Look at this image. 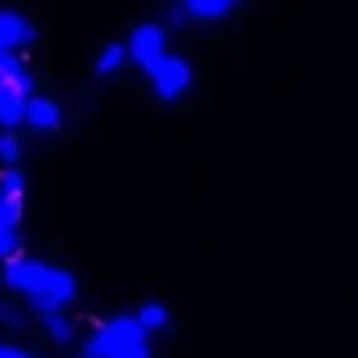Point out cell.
I'll use <instances>...</instances> for the list:
<instances>
[{"label":"cell","mask_w":358,"mask_h":358,"mask_svg":"<svg viewBox=\"0 0 358 358\" xmlns=\"http://www.w3.org/2000/svg\"><path fill=\"white\" fill-rule=\"evenodd\" d=\"M4 283L21 296H29V304L46 317V313H63L76 296H80V283L76 275L63 267H50V263H38V259H13L4 263Z\"/></svg>","instance_id":"obj_1"},{"label":"cell","mask_w":358,"mask_h":358,"mask_svg":"<svg viewBox=\"0 0 358 358\" xmlns=\"http://www.w3.org/2000/svg\"><path fill=\"white\" fill-rule=\"evenodd\" d=\"M84 358H150V334L138 325V317H108L92 329Z\"/></svg>","instance_id":"obj_2"},{"label":"cell","mask_w":358,"mask_h":358,"mask_svg":"<svg viewBox=\"0 0 358 358\" xmlns=\"http://www.w3.org/2000/svg\"><path fill=\"white\" fill-rule=\"evenodd\" d=\"M125 55L150 76V71L167 59V25H159V21L134 25V34H129V42H125Z\"/></svg>","instance_id":"obj_3"},{"label":"cell","mask_w":358,"mask_h":358,"mask_svg":"<svg viewBox=\"0 0 358 358\" xmlns=\"http://www.w3.org/2000/svg\"><path fill=\"white\" fill-rule=\"evenodd\" d=\"M192 84V67H187V59H179V55H167L155 71H150V88L159 100H179L183 92Z\"/></svg>","instance_id":"obj_4"},{"label":"cell","mask_w":358,"mask_h":358,"mask_svg":"<svg viewBox=\"0 0 358 358\" xmlns=\"http://www.w3.org/2000/svg\"><path fill=\"white\" fill-rule=\"evenodd\" d=\"M29 42H34L29 17H21V13H13V8H0V46H4L8 55H17V50L29 46Z\"/></svg>","instance_id":"obj_5"},{"label":"cell","mask_w":358,"mask_h":358,"mask_svg":"<svg viewBox=\"0 0 358 358\" xmlns=\"http://www.w3.org/2000/svg\"><path fill=\"white\" fill-rule=\"evenodd\" d=\"M25 121H29L34 129H42V134H55V129L63 125V108H59L55 100H46V96H29V100H25Z\"/></svg>","instance_id":"obj_6"},{"label":"cell","mask_w":358,"mask_h":358,"mask_svg":"<svg viewBox=\"0 0 358 358\" xmlns=\"http://www.w3.org/2000/svg\"><path fill=\"white\" fill-rule=\"evenodd\" d=\"M17 125H25V96L0 88V134H13Z\"/></svg>","instance_id":"obj_7"},{"label":"cell","mask_w":358,"mask_h":358,"mask_svg":"<svg viewBox=\"0 0 358 358\" xmlns=\"http://www.w3.org/2000/svg\"><path fill=\"white\" fill-rule=\"evenodd\" d=\"M187 21H221L234 13V0H183Z\"/></svg>","instance_id":"obj_8"},{"label":"cell","mask_w":358,"mask_h":358,"mask_svg":"<svg viewBox=\"0 0 358 358\" xmlns=\"http://www.w3.org/2000/svg\"><path fill=\"white\" fill-rule=\"evenodd\" d=\"M125 59H129V55H125V42H108V46H104V50L96 55V76H100V80L117 76Z\"/></svg>","instance_id":"obj_9"},{"label":"cell","mask_w":358,"mask_h":358,"mask_svg":"<svg viewBox=\"0 0 358 358\" xmlns=\"http://www.w3.org/2000/svg\"><path fill=\"white\" fill-rule=\"evenodd\" d=\"M134 317H138V325H142L146 334H159V329H167V325H171V313H167V304H159V300L142 304Z\"/></svg>","instance_id":"obj_10"},{"label":"cell","mask_w":358,"mask_h":358,"mask_svg":"<svg viewBox=\"0 0 358 358\" xmlns=\"http://www.w3.org/2000/svg\"><path fill=\"white\" fill-rule=\"evenodd\" d=\"M42 329H46V338L59 342V346H67V342L76 338V321H71L67 313H46V317H42Z\"/></svg>","instance_id":"obj_11"},{"label":"cell","mask_w":358,"mask_h":358,"mask_svg":"<svg viewBox=\"0 0 358 358\" xmlns=\"http://www.w3.org/2000/svg\"><path fill=\"white\" fill-rule=\"evenodd\" d=\"M21 192H25V176H21L17 167H4V176H0V196L13 200V204H21Z\"/></svg>","instance_id":"obj_12"},{"label":"cell","mask_w":358,"mask_h":358,"mask_svg":"<svg viewBox=\"0 0 358 358\" xmlns=\"http://www.w3.org/2000/svg\"><path fill=\"white\" fill-rule=\"evenodd\" d=\"M0 159H4V167H17V159H21L17 134H0Z\"/></svg>","instance_id":"obj_13"},{"label":"cell","mask_w":358,"mask_h":358,"mask_svg":"<svg viewBox=\"0 0 358 358\" xmlns=\"http://www.w3.org/2000/svg\"><path fill=\"white\" fill-rule=\"evenodd\" d=\"M17 67H25V63H21V59H17V55H8V50H4V46H0V88H4V80H8V76H13V71H17Z\"/></svg>","instance_id":"obj_14"},{"label":"cell","mask_w":358,"mask_h":358,"mask_svg":"<svg viewBox=\"0 0 358 358\" xmlns=\"http://www.w3.org/2000/svg\"><path fill=\"white\" fill-rule=\"evenodd\" d=\"M0 325L21 329V325H25V313H17V308H0Z\"/></svg>","instance_id":"obj_15"},{"label":"cell","mask_w":358,"mask_h":358,"mask_svg":"<svg viewBox=\"0 0 358 358\" xmlns=\"http://www.w3.org/2000/svg\"><path fill=\"white\" fill-rule=\"evenodd\" d=\"M167 17H171V25H187V8H183V0L167 8Z\"/></svg>","instance_id":"obj_16"},{"label":"cell","mask_w":358,"mask_h":358,"mask_svg":"<svg viewBox=\"0 0 358 358\" xmlns=\"http://www.w3.org/2000/svg\"><path fill=\"white\" fill-rule=\"evenodd\" d=\"M0 358H34V355H29V350H17V346H4V342H0Z\"/></svg>","instance_id":"obj_17"},{"label":"cell","mask_w":358,"mask_h":358,"mask_svg":"<svg viewBox=\"0 0 358 358\" xmlns=\"http://www.w3.org/2000/svg\"><path fill=\"white\" fill-rule=\"evenodd\" d=\"M80 358H84V355H80Z\"/></svg>","instance_id":"obj_18"}]
</instances>
